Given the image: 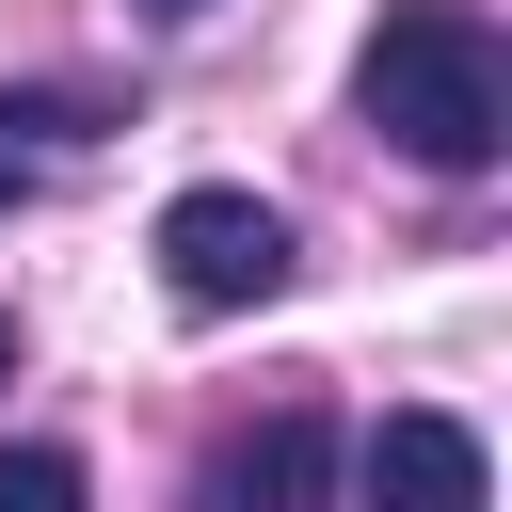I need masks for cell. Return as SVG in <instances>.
I'll return each mask as SVG.
<instances>
[{
	"label": "cell",
	"instance_id": "obj_7",
	"mask_svg": "<svg viewBox=\"0 0 512 512\" xmlns=\"http://www.w3.org/2000/svg\"><path fill=\"white\" fill-rule=\"evenodd\" d=\"M0 368H16V320H0Z\"/></svg>",
	"mask_w": 512,
	"mask_h": 512
},
{
	"label": "cell",
	"instance_id": "obj_5",
	"mask_svg": "<svg viewBox=\"0 0 512 512\" xmlns=\"http://www.w3.org/2000/svg\"><path fill=\"white\" fill-rule=\"evenodd\" d=\"M0 512H96L80 448H0Z\"/></svg>",
	"mask_w": 512,
	"mask_h": 512
},
{
	"label": "cell",
	"instance_id": "obj_8",
	"mask_svg": "<svg viewBox=\"0 0 512 512\" xmlns=\"http://www.w3.org/2000/svg\"><path fill=\"white\" fill-rule=\"evenodd\" d=\"M0 192H16V160H0Z\"/></svg>",
	"mask_w": 512,
	"mask_h": 512
},
{
	"label": "cell",
	"instance_id": "obj_4",
	"mask_svg": "<svg viewBox=\"0 0 512 512\" xmlns=\"http://www.w3.org/2000/svg\"><path fill=\"white\" fill-rule=\"evenodd\" d=\"M320 480H336V432L288 400V416H256V432H224V448H208L192 512H320Z\"/></svg>",
	"mask_w": 512,
	"mask_h": 512
},
{
	"label": "cell",
	"instance_id": "obj_2",
	"mask_svg": "<svg viewBox=\"0 0 512 512\" xmlns=\"http://www.w3.org/2000/svg\"><path fill=\"white\" fill-rule=\"evenodd\" d=\"M160 288H176L192 320L272 304V288H288V208H272V192H224V176L176 192V208H160Z\"/></svg>",
	"mask_w": 512,
	"mask_h": 512
},
{
	"label": "cell",
	"instance_id": "obj_6",
	"mask_svg": "<svg viewBox=\"0 0 512 512\" xmlns=\"http://www.w3.org/2000/svg\"><path fill=\"white\" fill-rule=\"evenodd\" d=\"M144 16H160V32H192V16H224V0H144Z\"/></svg>",
	"mask_w": 512,
	"mask_h": 512
},
{
	"label": "cell",
	"instance_id": "obj_3",
	"mask_svg": "<svg viewBox=\"0 0 512 512\" xmlns=\"http://www.w3.org/2000/svg\"><path fill=\"white\" fill-rule=\"evenodd\" d=\"M352 480H368V512H496V464L464 416H384L352 448Z\"/></svg>",
	"mask_w": 512,
	"mask_h": 512
},
{
	"label": "cell",
	"instance_id": "obj_1",
	"mask_svg": "<svg viewBox=\"0 0 512 512\" xmlns=\"http://www.w3.org/2000/svg\"><path fill=\"white\" fill-rule=\"evenodd\" d=\"M352 112H368L416 176H480V160L512 144V64H496V32H480L464 0H400V16L368 32V64H352Z\"/></svg>",
	"mask_w": 512,
	"mask_h": 512
}]
</instances>
